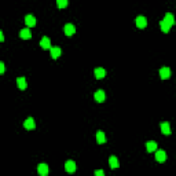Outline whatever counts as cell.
Masks as SVG:
<instances>
[{"label": "cell", "instance_id": "1", "mask_svg": "<svg viewBox=\"0 0 176 176\" xmlns=\"http://www.w3.org/2000/svg\"><path fill=\"white\" fill-rule=\"evenodd\" d=\"M63 32H65L66 36H73L76 33V26L73 24H66L65 28H63Z\"/></svg>", "mask_w": 176, "mask_h": 176}, {"label": "cell", "instance_id": "2", "mask_svg": "<svg viewBox=\"0 0 176 176\" xmlns=\"http://www.w3.org/2000/svg\"><path fill=\"white\" fill-rule=\"evenodd\" d=\"M160 77H161L162 80H168L169 77H171V69L169 68H161L160 69Z\"/></svg>", "mask_w": 176, "mask_h": 176}, {"label": "cell", "instance_id": "3", "mask_svg": "<svg viewBox=\"0 0 176 176\" xmlns=\"http://www.w3.org/2000/svg\"><path fill=\"white\" fill-rule=\"evenodd\" d=\"M76 164H74V161H72V160H69V161H66L65 162V169H66V172H69V173H73L76 171Z\"/></svg>", "mask_w": 176, "mask_h": 176}, {"label": "cell", "instance_id": "4", "mask_svg": "<svg viewBox=\"0 0 176 176\" xmlns=\"http://www.w3.org/2000/svg\"><path fill=\"white\" fill-rule=\"evenodd\" d=\"M155 160L158 162H164L166 160V153L164 150H155Z\"/></svg>", "mask_w": 176, "mask_h": 176}, {"label": "cell", "instance_id": "5", "mask_svg": "<svg viewBox=\"0 0 176 176\" xmlns=\"http://www.w3.org/2000/svg\"><path fill=\"white\" fill-rule=\"evenodd\" d=\"M135 22H136V26L139 29H143V28H146V26H147V19L144 18V17H142V15H140V17H138Z\"/></svg>", "mask_w": 176, "mask_h": 176}, {"label": "cell", "instance_id": "6", "mask_svg": "<svg viewBox=\"0 0 176 176\" xmlns=\"http://www.w3.org/2000/svg\"><path fill=\"white\" fill-rule=\"evenodd\" d=\"M37 172H39V175H41V176H47L48 175V165H47V164H39V166H37Z\"/></svg>", "mask_w": 176, "mask_h": 176}, {"label": "cell", "instance_id": "7", "mask_svg": "<svg viewBox=\"0 0 176 176\" xmlns=\"http://www.w3.org/2000/svg\"><path fill=\"white\" fill-rule=\"evenodd\" d=\"M24 127H25L26 130H35V128H36V122H35V120H33L32 117H29V119H26V121L24 122Z\"/></svg>", "mask_w": 176, "mask_h": 176}, {"label": "cell", "instance_id": "8", "mask_svg": "<svg viewBox=\"0 0 176 176\" xmlns=\"http://www.w3.org/2000/svg\"><path fill=\"white\" fill-rule=\"evenodd\" d=\"M40 46L44 50H51V40L48 37H43V39L40 40Z\"/></svg>", "mask_w": 176, "mask_h": 176}, {"label": "cell", "instance_id": "9", "mask_svg": "<svg viewBox=\"0 0 176 176\" xmlns=\"http://www.w3.org/2000/svg\"><path fill=\"white\" fill-rule=\"evenodd\" d=\"M109 165H110L111 169H117V168H119L120 164H119V160H117V157L111 155V157L109 158Z\"/></svg>", "mask_w": 176, "mask_h": 176}, {"label": "cell", "instance_id": "10", "mask_svg": "<svg viewBox=\"0 0 176 176\" xmlns=\"http://www.w3.org/2000/svg\"><path fill=\"white\" fill-rule=\"evenodd\" d=\"M105 98H106V95H105V91L99 90L95 92V101L99 102V103H102V102H105Z\"/></svg>", "mask_w": 176, "mask_h": 176}, {"label": "cell", "instance_id": "11", "mask_svg": "<svg viewBox=\"0 0 176 176\" xmlns=\"http://www.w3.org/2000/svg\"><path fill=\"white\" fill-rule=\"evenodd\" d=\"M62 50L59 48V47H51V57L54 58V59H57V58H59V55H61Z\"/></svg>", "mask_w": 176, "mask_h": 176}, {"label": "cell", "instance_id": "12", "mask_svg": "<svg viewBox=\"0 0 176 176\" xmlns=\"http://www.w3.org/2000/svg\"><path fill=\"white\" fill-rule=\"evenodd\" d=\"M19 36H21V39L28 40V39H30V37H32V33H30V30L26 28V29H22L21 32H19Z\"/></svg>", "mask_w": 176, "mask_h": 176}, {"label": "cell", "instance_id": "13", "mask_svg": "<svg viewBox=\"0 0 176 176\" xmlns=\"http://www.w3.org/2000/svg\"><path fill=\"white\" fill-rule=\"evenodd\" d=\"M25 22L28 26H36V18L33 15H26L25 17Z\"/></svg>", "mask_w": 176, "mask_h": 176}, {"label": "cell", "instance_id": "14", "mask_svg": "<svg viewBox=\"0 0 176 176\" xmlns=\"http://www.w3.org/2000/svg\"><path fill=\"white\" fill-rule=\"evenodd\" d=\"M105 76H106V70H105V69H102V68H96L95 69V77H96V79H103Z\"/></svg>", "mask_w": 176, "mask_h": 176}, {"label": "cell", "instance_id": "15", "mask_svg": "<svg viewBox=\"0 0 176 176\" xmlns=\"http://www.w3.org/2000/svg\"><path fill=\"white\" fill-rule=\"evenodd\" d=\"M161 131L164 135H171V127H169V122H162L161 124Z\"/></svg>", "mask_w": 176, "mask_h": 176}, {"label": "cell", "instance_id": "16", "mask_svg": "<svg viewBox=\"0 0 176 176\" xmlns=\"http://www.w3.org/2000/svg\"><path fill=\"white\" fill-rule=\"evenodd\" d=\"M146 149H147L149 153H153V151L157 150V143H155L154 140H150V142H147V144H146Z\"/></svg>", "mask_w": 176, "mask_h": 176}, {"label": "cell", "instance_id": "17", "mask_svg": "<svg viewBox=\"0 0 176 176\" xmlns=\"http://www.w3.org/2000/svg\"><path fill=\"white\" fill-rule=\"evenodd\" d=\"M17 84H18V88L19 90H26V80H25V77H18L17 79Z\"/></svg>", "mask_w": 176, "mask_h": 176}, {"label": "cell", "instance_id": "18", "mask_svg": "<svg viewBox=\"0 0 176 176\" xmlns=\"http://www.w3.org/2000/svg\"><path fill=\"white\" fill-rule=\"evenodd\" d=\"M160 26H161V30H162V32H164V33H168V32H169V29H171V26H172V25H169V24L165 21V19H162V21L160 22Z\"/></svg>", "mask_w": 176, "mask_h": 176}, {"label": "cell", "instance_id": "19", "mask_svg": "<svg viewBox=\"0 0 176 176\" xmlns=\"http://www.w3.org/2000/svg\"><path fill=\"white\" fill-rule=\"evenodd\" d=\"M96 142L99 144H103L106 142V136H105V133L102 131H98L96 132Z\"/></svg>", "mask_w": 176, "mask_h": 176}, {"label": "cell", "instance_id": "20", "mask_svg": "<svg viewBox=\"0 0 176 176\" xmlns=\"http://www.w3.org/2000/svg\"><path fill=\"white\" fill-rule=\"evenodd\" d=\"M165 19L166 22H168L169 25H176V21H175V17H173L172 14H171V13H168V14H165Z\"/></svg>", "mask_w": 176, "mask_h": 176}, {"label": "cell", "instance_id": "21", "mask_svg": "<svg viewBox=\"0 0 176 176\" xmlns=\"http://www.w3.org/2000/svg\"><path fill=\"white\" fill-rule=\"evenodd\" d=\"M57 6L59 8H65L68 6V0H57Z\"/></svg>", "mask_w": 176, "mask_h": 176}, {"label": "cell", "instance_id": "22", "mask_svg": "<svg viewBox=\"0 0 176 176\" xmlns=\"http://www.w3.org/2000/svg\"><path fill=\"white\" fill-rule=\"evenodd\" d=\"M95 175L96 176H103V171H102V169H98V171H95Z\"/></svg>", "mask_w": 176, "mask_h": 176}, {"label": "cell", "instance_id": "23", "mask_svg": "<svg viewBox=\"0 0 176 176\" xmlns=\"http://www.w3.org/2000/svg\"><path fill=\"white\" fill-rule=\"evenodd\" d=\"M0 73H4V63L0 62Z\"/></svg>", "mask_w": 176, "mask_h": 176}, {"label": "cell", "instance_id": "24", "mask_svg": "<svg viewBox=\"0 0 176 176\" xmlns=\"http://www.w3.org/2000/svg\"><path fill=\"white\" fill-rule=\"evenodd\" d=\"M0 40H1V41H4V36H3V32H0Z\"/></svg>", "mask_w": 176, "mask_h": 176}]
</instances>
